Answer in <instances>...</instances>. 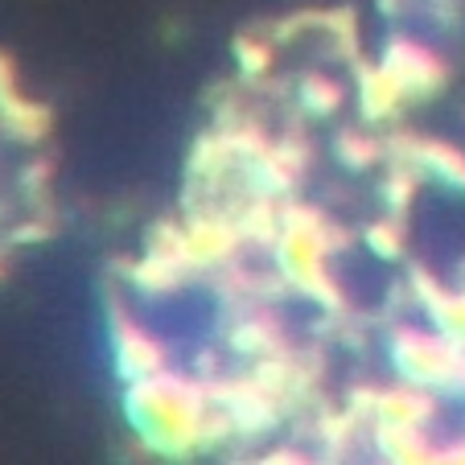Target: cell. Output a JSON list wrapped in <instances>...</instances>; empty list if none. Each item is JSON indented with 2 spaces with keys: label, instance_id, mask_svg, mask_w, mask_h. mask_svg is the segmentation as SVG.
<instances>
[{
  "label": "cell",
  "instance_id": "cell-3",
  "mask_svg": "<svg viewBox=\"0 0 465 465\" xmlns=\"http://www.w3.org/2000/svg\"><path fill=\"white\" fill-rule=\"evenodd\" d=\"M432 317H437L440 334H445L449 342L465 346V292H449V297H440L437 309H432Z\"/></svg>",
  "mask_w": 465,
  "mask_h": 465
},
{
  "label": "cell",
  "instance_id": "cell-1",
  "mask_svg": "<svg viewBox=\"0 0 465 465\" xmlns=\"http://www.w3.org/2000/svg\"><path fill=\"white\" fill-rule=\"evenodd\" d=\"M124 412H128V424L136 429V437L149 449H161V453H182L198 440V395L185 383H173V379H136L128 383V400H124Z\"/></svg>",
  "mask_w": 465,
  "mask_h": 465
},
{
  "label": "cell",
  "instance_id": "cell-2",
  "mask_svg": "<svg viewBox=\"0 0 465 465\" xmlns=\"http://www.w3.org/2000/svg\"><path fill=\"white\" fill-rule=\"evenodd\" d=\"M301 107H305V115H313V120H325L330 112H338V104H342V91H338V83L322 79V74H313V79L301 83Z\"/></svg>",
  "mask_w": 465,
  "mask_h": 465
}]
</instances>
